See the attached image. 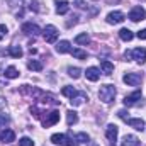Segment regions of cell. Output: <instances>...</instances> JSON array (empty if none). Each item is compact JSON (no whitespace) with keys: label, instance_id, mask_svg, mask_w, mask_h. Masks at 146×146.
I'll return each instance as SVG.
<instances>
[{"label":"cell","instance_id":"cell-21","mask_svg":"<svg viewBox=\"0 0 146 146\" xmlns=\"http://www.w3.org/2000/svg\"><path fill=\"white\" fill-rule=\"evenodd\" d=\"M66 122H68V126H73V124L78 122V114L75 110H68L66 112Z\"/></svg>","mask_w":146,"mask_h":146},{"label":"cell","instance_id":"cell-30","mask_svg":"<svg viewBox=\"0 0 146 146\" xmlns=\"http://www.w3.org/2000/svg\"><path fill=\"white\" fill-rule=\"evenodd\" d=\"M19 146H34V141H33L31 138H22V139L19 141Z\"/></svg>","mask_w":146,"mask_h":146},{"label":"cell","instance_id":"cell-6","mask_svg":"<svg viewBox=\"0 0 146 146\" xmlns=\"http://www.w3.org/2000/svg\"><path fill=\"white\" fill-rule=\"evenodd\" d=\"M141 99H143V94H141L139 90H136V92H133L131 95H126L122 102H124V106H126V107H133V106H136Z\"/></svg>","mask_w":146,"mask_h":146},{"label":"cell","instance_id":"cell-26","mask_svg":"<svg viewBox=\"0 0 146 146\" xmlns=\"http://www.w3.org/2000/svg\"><path fill=\"white\" fill-rule=\"evenodd\" d=\"M72 54H73V58H78V60H85V58H87V51L78 49V48L72 49Z\"/></svg>","mask_w":146,"mask_h":146},{"label":"cell","instance_id":"cell-20","mask_svg":"<svg viewBox=\"0 0 146 146\" xmlns=\"http://www.w3.org/2000/svg\"><path fill=\"white\" fill-rule=\"evenodd\" d=\"M9 54L12 56V58H21L22 56V48L21 46H9Z\"/></svg>","mask_w":146,"mask_h":146},{"label":"cell","instance_id":"cell-23","mask_svg":"<svg viewBox=\"0 0 146 146\" xmlns=\"http://www.w3.org/2000/svg\"><path fill=\"white\" fill-rule=\"evenodd\" d=\"M119 37H121L122 41H131V39L134 37V34H133L129 29H126V27H124V29H121V31H119Z\"/></svg>","mask_w":146,"mask_h":146},{"label":"cell","instance_id":"cell-28","mask_svg":"<svg viewBox=\"0 0 146 146\" xmlns=\"http://www.w3.org/2000/svg\"><path fill=\"white\" fill-rule=\"evenodd\" d=\"M68 75H70L72 78H80L82 70H80V68H76V66H75V68H73V66H70V68H68Z\"/></svg>","mask_w":146,"mask_h":146},{"label":"cell","instance_id":"cell-1","mask_svg":"<svg viewBox=\"0 0 146 146\" xmlns=\"http://www.w3.org/2000/svg\"><path fill=\"white\" fill-rule=\"evenodd\" d=\"M114 97H115V87L114 85H102L100 87V90H99V99L102 100V102H106V104H110L112 100H114Z\"/></svg>","mask_w":146,"mask_h":146},{"label":"cell","instance_id":"cell-10","mask_svg":"<svg viewBox=\"0 0 146 146\" xmlns=\"http://www.w3.org/2000/svg\"><path fill=\"white\" fill-rule=\"evenodd\" d=\"M122 21H124V14L119 12V10H114V12H110L107 15V22L109 24H121Z\"/></svg>","mask_w":146,"mask_h":146},{"label":"cell","instance_id":"cell-9","mask_svg":"<svg viewBox=\"0 0 146 146\" xmlns=\"http://www.w3.org/2000/svg\"><path fill=\"white\" fill-rule=\"evenodd\" d=\"M22 33H24V34H27V36L36 37L41 31H39V27H37L36 24H33V22H26V24L22 26Z\"/></svg>","mask_w":146,"mask_h":146},{"label":"cell","instance_id":"cell-3","mask_svg":"<svg viewBox=\"0 0 146 146\" xmlns=\"http://www.w3.org/2000/svg\"><path fill=\"white\" fill-rule=\"evenodd\" d=\"M51 143L53 145H60V146H76V143L72 138H68L66 134H53L51 136Z\"/></svg>","mask_w":146,"mask_h":146},{"label":"cell","instance_id":"cell-19","mask_svg":"<svg viewBox=\"0 0 146 146\" xmlns=\"http://www.w3.org/2000/svg\"><path fill=\"white\" fill-rule=\"evenodd\" d=\"M100 68H102V72L106 75H112V72H114V65L110 63L109 60H102L100 61Z\"/></svg>","mask_w":146,"mask_h":146},{"label":"cell","instance_id":"cell-27","mask_svg":"<svg viewBox=\"0 0 146 146\" xmlns=\"http://www.w3.org/2000/svg\"><path fill=\"white\" fill-rule=\"evenodd\" d=\"M5 76H7V78H17V76H19L17 68H15V66H9V68L5 70Z\"/></svg>","mask_w":146,"mask_h":146},{"label":"cell","instance_id":"cell-15","mask_svg":"<svg viewBox=\"0 0 146 146\" xmlns=\"http://www.w3.org/2000/svg\"><path fill=\"white\" fill-rule=\"evenodd\" d=\"M121 146H139V139L133 134H126L121 141Z\"/></svg>","mask_w":146,"mask_h":146},{"label":"cell","instance_id":"cell-33","mask_svg":"<svg viewBox=\"0 0 146 146\" xmlns=\"http://www.w3.org/2000/svg\"><path fill=\"white\" fill-rule=\"evenodd\" d=\"M72 19H73V21H70V22H66V26H68V27H72L73 24H76V22H78V15H73Z\"/></svg>","mask_w":146,"mask_h":146},{"label":"cell","instance_id":"cell-4","mask_svg":"<svg viewBox=\"0 0 146 146\" xmlns=\"http://www.w3.org/2000/svg\"><path fill=\"white\" fill-rule=\"evenodd\" d=\"M129 19H131L133 22L145 21V19H146V10L141 7V5H136V7H133V9H131V12H129Z\"/></svg>","mask_w":146,"mask_h":146},{"label":"cell","instance_id":"cell-12","mask_svg":"<svg viewBox=\"0 0 146 146\" xmlns=\"http://www.w3.org/2000/svg\"><path fill=\"white\" fill-rule=\"evenodd\" d=\"M85 100H88L87 94H83V92H80V94H78V92H76V95L70 99V104H72L73 107H78V106H82V104H83Z\"/></svg>","mask_w":146,"mask_h":146},{"label":"cell","instance_id":"cell-22","mask_svg":"<svg viewBox=\"0 0 146 146\" xmlns=\"http://www.w3.org/2000/svg\"><path fill=\"white\" fill-rule=\"evenodd\" d=\"M27 68H29V70H33V72H41V70H42V63H41V61H37V60H29Z\"/></svg>","mask_w":146,"mask_h":146},{"label":"cell","instance_id":"cell-24","mask_svg":"<svg viewBox=\"0 0 146 146\" xmlns=\"http://www.w3.org/2000/svg\"><path fill=\"white\" fill-rule=\"evenodd\" d=\"M75 42L76 44H88L90 42V37L87 33H82V34H78V36L75 37Z\"/></svg>","mask_w":146,"mask_h":146},{"label":"cell","instance_id":"cell-5","mask_svg":"<svg viewBox=\"0 0 146 146\" xmlns=\"http://www.w3.org/2000/svg\"><path fill=\"white\" fill-rule=\"evenodd\" d=\"M122 80H124V83H127L131 87H136L143 82V75L141 73H126Z\"/></svg>","mask_w":146,"mask_h":146},{"label":"cell","instance_id":"cell-8","mask_svg":"<svg viewBox=\"0 0 146 146\" xmlns=\"http://www.w3.org/2000/svg\"><path fill=\"white\" fill-rule=\"evenodd\" d=\"M58 121H60V112H58V110H51V112L42 119V126H44V127H51V126H54Z\"/></svg>","mask_w":146,"mask_h":146},{"label":"cell","instance_id":"cell-17","mask_svg":"<svg viewBox=\"0 0 146 146\" xmlns=\"http://www.w3.org/2000/svg\"><path fill=\"white\" fill-rule=\"evenodd\" d=\"M56 51L58 53H72V44L68 42V41H60L58 44H56Z\"/></svg>","mask_w":146,"mask_h":146},{"label":"cell","instance_id":"cell-2","mask_svg":"<svg viewBox=\"0 0 146 146\" xmlns=\"http://www.w3.org/2000/svg\"><path fill=\"white\" fill-rule=\"evenodd\" d=\"M124 58L126 60H134V61H138V63L143 65L146 61V48H136L133 51H126Z\"/></svg>","mask_w":146,"mask_h":146},{"label":"cell","instance_id":"cell-16","mask_svg":"<svg viewBox=\"0 0 146 146\" xmlns=\"http://www.w3.org/2000/svg\"><path fill=\"white\" fill-rule=\"evenodd\" d=\"M68 10H70V5H68L66 0H56V14L65 15Z\"/></svg>","mask_w":146,"mask_h":146},{"label":"cell","instance_id":"cell-13","mask_svg":"<svg viewBox=\"0 0 146 146\" xmlns=\"http://www.w3.org/2000/svg\"><path fill=\"white\" fill-rule=\"evenodd\" d=\"M126 122H127L131 127H134L136 131H143L146 127V124H145L143 119H133V117H129V119H126Z\"/></svg>","mask_w":146,"mask_h":146},{"label":"cell","instance_id":"cell-35","mask_svg":"<svg viewBox=\"0 0 146 146\" xmlns=\"http://www.w3.org/2000/svg\"><path fill=\"white\" fill-rule=\"evenodd\" d=\"M75 3H76V7H80V9H85V3H83V0H75Z\"/></svg>","mask_w":146,"mask_h":146},{"label":"cell","instance_id":"cell-7","mask_svg":"<svg viewBox=\"0 0 146 146\" xmlns=\"http://www.w3.org/2000/svg\"><path fill=\"white\" fill-rule=\"evenodd\" d=\"M58 29L54 27V26H46L44 27V31H42V36L46 39V42H54L56 39H58Z\"/></svg>","mask_w":146,"mask_h":146},{"label":"cell","instance_id":"cell-29","mask_svg":"<svg viewBox=\"0 0 146 146\" xmlns=\"http://www.w3.org/2000/svg\"><path fill=\"white\" fill-rule=\"evenodd\" d=\"M75 139H76V141H80V143H88V139H90V138H88V134L80 133V134H76V136H75Z\"/></svg>","mask_w":146,"mask_h":146},{"label":"cell","instance_id":"cell-32","mask_svg":"<svg viewBox=\"0 0 146 146\" xmlns=\"http://www.w3.org/2000/svg\"><path fill=\"white\" fill-rule=\"evenodd\" d=\"M7 122H9V117L3 115V114H0V126H3V124H7Z\"/></svg>","mask_w":146,"mask_h":146},{"label":"cell","instance_id":"cell-18","mask_svg":"<svg viewBox=\"0 0 146 146\" xmlns=\"http://www.w3.org/2000/svg\"><path fill=\"white\" fill-rule=\"evenodd\" d=\"M0 138H2L3 143H12V141L15 139V133H14L12 129H5V131H2Z\"/></svg>","mask_w":146,"mask_h":146},{"label":"cell","instance_id":"cell-31","mask_svg":"<svg viewBox=\"0 0 146 146\" xmlns=\"http://www.w3.org/2000/svg\"><path fill=\"white\" fill-rule=\"evenodd\" d=\"M7 33H9V29H7V26H5V24H0V41H2L3 37L7 36Z\"/></svg>","mask_w":146,"mask_h":146},{"label":"cell","instance_id":"cell-25","mask_svg":"<svg viewBox=\"0 0 146 146\" xmlns=\"http://www.w3.org/2000/svg\"><path fill=\"white\" fill-rule=\"evenodd\" d=\"M61 94H63L65 97H70V99H72V97L76 95V90H75L73 87H70V85H66V87H63V88H61Z\"/></svg>","mask_w":146,"mask_h":146},{"label":"cell","instance_id":"cell-34","mask_svg":"<svg viewBox=\"0 0 146 146\" xmlns=\"http://www.w3.org/2000/svg\"><path fill=\"white\" fill-rule=\"evenodd\" d=\"M138 37H139V39H146V29L139 31V33H138Z\"/></svg>","mask_w":146,"mask_h":146},{"label":"cell","instance_id":"cell-14","mask_svg":"<svg viewBox=\"0 0 146 146\" xmlns=\"http://www.w3.org/2000/svg\"><path fill=\"white\" fill-rule=\"evenodd\" d=\"M117 133H119L117 126H114V124H109V126H107V129H106V136H107V139H109L110 143H114V141L117 139Z\"/></svg>","mask_w":146,"mask_h":146},{"label":"cell","instance_id":"cell-11","mask_svg":"<svg viewBox=\"0 0 146 146\" xmlns=\"http://www.w3.org/2000/svg\"><path fill=\"white\" fill-rule=\"evenodd\" d=\"M85 76H87V80H90V82H97V80L100 78V70L95 68V66H90V68H87Z\"/></svg>","mask_w":146,"mask_h":146}]
</instances>
